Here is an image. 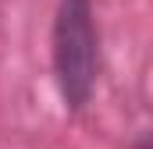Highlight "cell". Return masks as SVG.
Listing matches in <instances>:
<instances>
[{"instance_id": "obj_2", "label": "cell", "mask_w": 153, "mask_h": 149, "mask_svg": "<svg viewBox=\"0 0 153 149\" xmlns=\"http://www.w3.org/2000/svg\"><path fill=\"white\" fill-rule=\"evenodd\" d=\"M132 149H153V139H139V142H135Z\"/></svg>"}, {"instance_id": "obj_1", "label": "cell", "mask_w": 153, "mask_h": 149, "mask_svg": "<svg viewBox=\"0 0 153 149\" xmlns=\"http://www.w3.org/2000/svg\"><path fill=\"white\" fill-rule=\"evenodd\" d=\"M50 57H53V85L61 103L68 110H85L96 85V71H100L93 0H57Z\"/></svg>"}]
</instances>
